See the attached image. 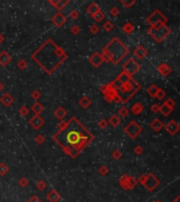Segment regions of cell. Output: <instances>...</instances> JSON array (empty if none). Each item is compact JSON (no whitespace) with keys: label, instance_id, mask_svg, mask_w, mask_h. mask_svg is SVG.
<instances>
[{"label":"cell","instance_id":"1","mask_svg":"<svg viewBox=\"0 0 180 202\" xmlns=\"http://www.w3.org/2000/svg\"><path fill=\"white\" fill-rule=\"evenodd\" d=\"M53 139L65 154L75 158L93 141L94 135L78 119L72 117L58 125Z\"/></svg>","mask_w":180,"mask_h":202},{"label":"cell","instance_id":"2","mask_svg":"<svg viewBox=\"0 0 180 202\" xmlns=\"http://www.w3.org/2000/svg\"><path fill=\"white\" fill-rule=\"evenodd\" d=\"M32 58L48 74H53L68 58V55L52 39H48L33 53Z\"/></svg>","mask_w":180,"mask_h":202},{"label":"cell","instance_id":"3","mask_svg":"<svg viewBox=\"0 0 180 202\" xmlns=\"http://www.w3.org/2000/svg\"><path fill=\"white\" fill-rule=\"evenodd\" d=\"M114 84L116 86L118 96L123 103H126L140 90V84L137 83L132 76L126 74L125 72H122L116 80H114Z\"/></svg>","mask_w":180,"mask_h":202},{"label":"cell","instance_id":"4","mask_svg":"<svg viewBox=\"0 0 180 202\" xmlns=\"http://www.w3.org/2000/svg\"><path fill=\"white\" fill-rule=\"evenodd\" d=\"M128 48L118 38H113L102 50V57L106 62H113L114 64H118L128 55Z\"/></svg>","mask_w":180,"mask_h":202},{"label":"cell","instance_id":"5","mask_svg":"<svg viewBox=\"0 0 180 202\" xmlns=\"http://www.w3.org/2000/svg\"><path fill=\"white\" fill-rule=\"evenodd\" d=\"M100 91L101 93L104 95V98L108 102L111 101H115L116 103H120L121 102V99L118 96V93H117L116 86L114 84V81H112L109 84H104L100 88Z\"/></svg>","mask_w":180,"mask_h":202},{"label":"cell","instance_id":"6","mask_svg":"<svg viewBox=\"0 0 180 202\" xmlns=\"http://www.w3.org/2000/svg\"><path fill=\"white\" fill-rule=\"evenodd\" d=\"M147 33L154 38L157 42H161L164 38H166L169 36V34L171 33L170 27L166 24H163L159 27H150L147 30Z\"/></svg>","mask_w":180,"mask_h":202},{"label":"cell","instance_id":"7","mask_svg":"<svg viewBox=\"0 0 180 202\" xmlns=\"http://www.w3.org/2000/svg\"><path fill=\"white\" fill-rule=\"evenodd\" d=\"M147 23H149L152 27H159L161 25L166 24L168 19L166 17L160 12L159 10H156L147 18Z\"/></svg>","mask_w":180,"mask_h":202},{"label":"cell","instance_id":"8","mask_svg":"<svg viewBox=\"0 0 180 202\" xmlns=\"http://www.w3.org/2000/svg\"><path fill=\"white\" fill-rule=\"evenodd\" d=\"M138 181L140 182L142 185H144V188H147V191L152 192L154 191L158 185H159L160 181L158 180L157 177L153 175V174H147V175H142L139 177Z\"/></svg>","mask_w":180,"mask_h":202},{"label":"cell","instance_id":"9","mask_svg":"<svg viewBox=\"0 0 180 202\" xmlns=\"http://www.w3.org/2000/svg\"><path fill=\"white\" fill-rule=\"evenodd\" d=\"M124 132L126 133V135L132 139L137 138L141 133H142V127L136 122V121H131L125 127H124Z\"/></svg>","mask_w":180,"mask_h":202},{"label":"cell","instance_id":"10","mask_svg":"<svg viewBox=\"0 0 180 202\" xmlns=\"http://www.w3.org/2000/svg\"><path fill=\"white\" fill-rule=\"evenodd\" d=\"M119 184L122 188L124 190H132L136 186L137 184V180L135 179L132 176H128V175H123L120 177L119 179Z\"/></svg>","mask_w":180,"mask_h":202},{"label":"cell","instance_id":"11","mask_svg":"<svg viewBox=\"0 0 180 202\" xmlns=\"http://www.w3.org/2000/svg\"><path fill=\"white\" fill-rule=\"evenodd\" d=\"M139 70H140V65H139V63L133 58H131L130 60L126 61L123 65V72H125V73L128 74L130 76L136 74Z\"/></svg>","mask_w":180,"mask_h":202},{"label":"cell","instance_id":"12","mask_svg":"<svg viewBox=\"0 0 180 202\" xmlns=\"http://www.w3.org/2000/svg\"><path fill=\"white\" fill-rule=\"evenodd\" d=\"M30 124L34 129H39L42 125L44 124V120L42 119V117L40 115H34L31 119H30Z\"/></svg>","mask_w":180,"mask_h":202},{"label":"cell","instance_id":"13","mask_svg":"<svg viewBox=\"0 0 180 202\" xmlns=\"http://www.w3.org/2000/svg\"><path fill=\"white\" fill-rule=\"evenodd\" d=\"M89 60H90V62H91V64L93 65V67H98L103 63L104 59H103V57H102L101 54H99V53H95V54H93L91 57H90Z\"/></svg>","mask_w":180,"mask_h":202},{"label":"cell","instance_id":"14","mask_svg":"<svg viewBox=\"0 0 180 202\" xmlns=\"http://www.w3.org/2000/svg\"><path fill=\"white\" fill-rule=\"evenodd\" d=\"M52 21L56 26H62V25L65 23L66 21V17L62 14L61 12H58L56 15H54V17L52 18Z\"/></svg>","mask_w":180,"mask_h":202},{"label":"cell","instance_id":"15","mask_svg":"<svg viewBox=\"0 0 180 202\" xmlns=\"http://www.w3.org/2000/svg\"><path fill=\"white\" fill-rule=\"evenodd\" d=\"M166 132H168L169 134H171V135H175V134H176L177 132H178L180 129V126H179V124L176 122V121L171 120L170 122H169L168 124L166 125Z\"/></svg>","mask_w":180,"mask_h":202},{"label":"cell","instance_id":"16","mask_svg":"<svg viewBox=\"0 0 180 202\" xmlns=\"http://www.w3.org/2000/svg\"><path fill=\"white\" fill-rule=\"evenodd\" d=\"M157 71L159 72L160 75L166 77V76H168L169 74L172 72V69H171L170 65L166 64V63H160V64L157 67Z\"/></svg>","mask_w":180,"mask_h":202},{"label":"cell","instance_id":"17","mask_svg":"<svg viewBox=\"0 0 180 202\" xmlns=\"http://www.w3.org/2000/svg\"><path fill=\"white\" fill-rule=\"evenodd\" d=\"M134 55L136 58L138 59H143L145 58V56L147 55V51L145 50L144 46L142 45H138L136 48L134 50Z\"/></svg>","mask_w":180,"mask_h":202},{"label":"cell","instance_id":"18","mask_svg":"<svg viewBox=\"0 0 180 202\" xmlns=\"http://www.w3.org/2000/svg\"><path fill=\"white\" fill-rule=\"evenodd\" d=\"M11 60H12V56L8 53L6 52L0 53V64L1 65L5 67V65H8L11 62Z\"/></svg>","mask_w":180,"mask_h":202},{"label":"cell","instance_id":"19","mask_svg":"<svg viewBox=\"0 0 180 202\" xmlns=\"http://www.w3.org/2000/svg\"><path fill=\"white\" fill-rule=\"evenodd\" d=\"M46 199L50 202H58L60 200V195L56 190H52L48 193Z\"/></svg>","mask_w":180,"mask_h":202},{"label":"cell","instance_id":"20","mask_svg":"<svg viewBox=\"0 0 180 202\" xmlns=\"http://www.w3.org/2000/svg\"><path fill=\"white\" fill-rule=\"evenodd\" d=\"M0 101H1L5 106H10L11 104H13V102H14V98H13V96L11 94L6 93V94H4L3 96L0 98Z\"/></svg>","mask_w":180,"mask_h":202},{"label":"cell","instance_id":"21","mask_svg":"<svg viewBox=\"0 0 180 202\" xmlns=\"http://www.w3.org/2000/svg\"><path fill=\"white\" fill-rule=\"evenodd\" d=\"M87 13L91 15V16H94V15L97 14V13L99 12L100 8H99V5H98L97 3H95V2H92V3L90 4L89 6H87Z\"/></svg>","mask_w":180,"mask_h":202},{"label":"cell","instance_id":"22","mask_svg":"<svg viewBox=\"0 0 180 202\" xmlns=\"http://www.w3.org/2000/svg\"><path fill=\"white\" fill-rule=\"evenodd\" d=\"M150 126L152 127V129L155 132H159L160 129L163 127V123L161 122V121L159 120V119H154L153 121L151 122V124H150Z\"/></svg>","mask_w":180,"mask_h":202},{"label":"cell","instance_id":"23","mask_svg":"<svg viewBox=\"0 0 180 202\" xmlns=\"http://www.w3.org/2000/svg\"><path fill=\"white\" fill-rule=\"evenodd\" d=\"M54 115H55V117H56L57 119H60V120H62V119H63L64 117L66 116V110H64V108L62 107V106H59V107H57L56 110H55Z\"/></svg>","mask_w":180,"mask_h":202},{"label":"cell","instance_id":"24","mask_svg":"<svg viewBox=\"0 0 180 202\" xmlns=\"http://www.w3.org/2000/svg\"><path fill=\"white\" fill-rule=\"evenodd\" d=\"M131 112L134 115H136V116H138L139 114H141V113L143 112V105L141 103H139V102H137V103H135L134 105L132 106Z\"/></svg>","mask_w":180,"mask_h":202},{"label":"cell","instance_id":"25","mask_svg":"<svg viewBox=\"0 0 180 202\" xmlns=\"http://www.w3.org/2000/svg\"><path fill=\"white\" fill-rule=\"evenodd\" d=\"M31 110H33V113H34V114H35V115H40V113L43 112L44 106L42 105L41 103H39V102H36L35 104H33V106H32Z\"/></svg>","mask_w":180,"mask_h":202},{"label":"cell","instance_id":"26","mask_svg":"<svg viewBox=\"0 0 180 202\" xmlns=\"http://www.w3.org/2000/svg\"><path fill=\"white\" fill-rule=\"evenodd\" d=\"M158 90H159V88H158L156 84H152L151 86H149L147 90V93L150 95L151 97H154V98H156V95H157L158 93Z\"/></svg>","mask_w":180,"mask_h":202},{"label":"cell","instance_id":"27","mask_svg":"<svg viewBox=\"0 0 180 202\" xmlns=\"http://www.w3.org/2000/svg\"><path fill=\"white\" fill-rule=\"evenodd\" d=\"M109 122H110V124L112 125V126L117 127L120 124V122H121V119H120L118 115H113L110 118V120H109Z\"/></svg>","mask_w":180,"mask_h":202},{"label":"cell","instance_id":"28","mask_svg":"<svg viewBox=\"0 0 180 202\" xmlns=\"http://www.w3.org/2000/svg\"><path fill=\"white\" fill-rule=\"evenodd\" d=\"M50 2L51 4H52V5H54L55 8H57V10H62V8H64V5H65V4H68V0H65V1H52V0H50Z\"/></svg>","mask_w":180,"mask_h":202},{"label":"cell","instance_id":"29","mask_svg":"<svg viewBox=\"0 0 180 202\" xmlns=\"http://www.w3.org/2000/svg\"><path fill=\"white\" fill-rule=\"evenodd\" d=\"M172 108L170 107V106H168L166 105V103H163L162 105H160V110H159V112L161 113L163 116H168V115H170L171 114V112H172Z\"/></svg>","mask_w":180,"mask_h":202},{"label":"cell","instance_id":"30","mask_svg":"<svg viewBox=\"0 0 180 202\" xmlns=\"http://www.w3.org/2000/svg\"><path fill=\"white\" fill-rule=\"evenodd\" d=\"M122 31L125 34H128V35H130V34H132L133 32H134V25L130 22H126L125 24L123 25V27H122Z\"/></svg>","mask_w":180,"mask_h":202},{"label":"cell","instance_id":"31","mask_svg":"<svg viewBox=\"0 0 180 202\" xmlns=\"http://www.w3.org/2000/svg\"><path fill=\"white\" fill-rule=\"evenodd\" d=\"M79 103H80V105L82 106V107L87 108L90 105H91L92 101H91V99H90L89 97L84 96V97H82V98L80 99V101H79Z\"/></svg>","mask_w":180,"mask_h":202},{"label":"cell","instance_id":"32","mask_svg":"<svg viewBox=\"0 0 180 202\" xmlns=\"http://www.w3.org/2000/svg\"><path fill=\"white\" fill-rule=\"evenodd\" d=\"M102 29H103L106 32H111V31H113V29H114V24H113V22H111L110 20H108L103 23Z\"/></svg>","mask_w":180,"mask_h":202},{"label":"cell","instance_id":"33","mask_svg":"<svg viewBox=\"0 0 180 202\" xmlns=\"http://www.w3.org/2000/svg\"><path fill=\"white\" fill-rule=\"evenodd\" d=\"M128 112H130V110H128V107H125V106H121L118 110V116L122 117V118H123V117H126L128 115Z\"/></svg>","mask_w":180,"mask_h":202},{"label":"cell","instance_id":"34","mask_svg":"<svg viewBox=\"0 0 180 202\" xmlns=\"http://www.w3.org/2000/svg\"><path fill=\"white\" fill-rule=\"evenodd\" d=\"M104 13L103 12H101V11H99V12L97 13V14H95L93 16V18H94V20L95 21H97V22H100L101 20H103V18H104Z\"/></svg>","mask_w":180,"mask_h":202},{"label":"cell","instance_id":"35","mask_svg":"<svg viewBox=\"0 0 180 202\" xmlns=\"http://www.w3.org/2000/svg\"><path fill=\"white\" fill-rule=\"evenodd\" d=\"M29 113H30L29 107H27V106H25V105H22L20 107V110H19V114H20L21 117L27 116V115H29Z\"/></svg>","mask_w":180,"mask_h":202},{"label":"cell","instance_id":"36","mask_svg":"<svg viewBox=\"0 0 180 202\" xmlns=\"http://www.w3.org/2000/svg\"><path fill=\"white\" fill-rule=\"evenodd\" d=\"M8 172V166L4 163H0V176H4Z\"/></svg>","mask_w":180,"mask_h":202},{"label":"cell","instance_id":"37","mask_svg":"<svg viewBox=\"0 0 180 202\" xmlns=\"http://www.w3.org/2000/svg\"><path fill=\"white\" fill-rule=\"evenodd\" d=\"M17 65H18V67L20 70H24V69H27V62L25 61V59H21V60L18 61Z\"/></svg>","mask_w":180,"mask_h":202},{"label":"cell","instance_id":"38","mask_svg":"<svg viewBox=\"0 0 180 202\" xmlns=\"http://www.w3.org/2000/svg\"><path fill=\"white\" fill-rule=\"evenodd\" d=\"M112 156H113V158H114L115 160H119V159L122 157V152H121V151H119V150H116V151H114V152H113Z\"/></svg>","mask_w":180,"mask_h":202},{"label":"cell","instance_id":"39","mask_svg":"<svg viewBox=\"0 0 180 202\" xmlns=\"http://www.w3.org/2000/svg\"><path fill=\"white\" fill-rule=\"evenodd\" d=\"M35 141H36V143L37 144H42L44 141H46V138H44V136H42L41 134H39V135L36 136Z\"/></svg>","mask_w":180,"mask_h":202},{"label":"cell","instance_id":"40","mask_svg":"<svg viewBox=\"0 0 180 202\" xmlns=\"http://www.w3.org/2000/svg\"><path fill=\"white\" fill-rule=\"evenodd\" d=\"M31 96H32V98H33L34 100H38V99L40 98V96H41V93H40L38 90H35V91H33V92H32Z\"/></svg>","mask_w":180,"mask_h":202},{"label":"cell","instance_id":"41","mask_svg":"<svg viewBox=\"0 0 180 202\" xmlns=\"http://www.w3.org/2000/svg\"><path fill=\"white\" fill-rule=\"evenodd\" d=\"M36 185H37V188H39L40 191L46 190V183L44 181H42V180H39V181L36 183Z\"/></svg>","mask_w":180,"mask_h":202},{"label":"cell","instance_id":"42","mask_svg":"<svg viewBox=\"0 0 180 202\" xmlns=\"http://www.w3.org/2000/svg\"><path fill=\"white\" fill-rule=\"evenodd\" d=\"M98 125H99L100 129H106V126H108V121L106 120V119H101V120L98 121Z\"/></svg>","mask_w":180,"mask_h":202},{"label":"cell","instance_id":"43","mask_svg":"<svg viewBox=\"0 0 180 202\" xmlns=\"http://www.w3.org/2000/svg\"><path fill=\"white\" fill-rule=\"evenodd\" d=\"M110 14L112 15L113 17H117L119 15V8H116V6L112 8H111V11H110Z\"/></svg>","mask_w":180,"mask_h":202},{"label":"cell","instance_id":"44","mask_svg":"<svg viewBox=\"0 0 180 202\" xmlns=\"http://www.w3.org/2000/svg\"><path fill=\"white\" fill-rule=\"evenodd\" d=\"M99 173L101 174L102 176L108 175V173H109V169H108V166H106V165H102V166L99 169Z\"/></svg>","mask_w":180,"mask_h":202},{"label":"cell","instance_id":"45","mask_svg":"<svg viewBox=\"0 0 180 202\" xmlns=\"http://www.w3.org/2000/svg\"><path fill=\"white\" fill-rule=\"evenodd\" d=\"M80 27L78 26V25H73L72 29H71V32H72V34H74V35H78L79 33H80Z\"/></svg>","mask_w":180,"mask_h":202},{"label":"cell","instance_id":"46","mask_svg":"<svg viewBox=\"0 0 180 202\" xmlns=\"http://www.w3.org/2000/svg\"><path fill=\"white\" fill-rule=\"evenodd\" d=\"M164 96H166V92H164L163 90H161V89H159V90H158L157 95H156V98L159 99V100H161Z\"/></svg>","mask_w":180,"mask_h":202},{"label":"cell","instance_id":"47","mask_svg":"<svg viewBox=\"0 0 180 202\" xmlns=\"http://www.w3.org/2000/svg\"><path fill=\"white\" fill-rule=\"evenodd\" d=\"M90 32H91L92 34H97L98 32H99V27H98V25H96V24H93V25H91V27H90Z\"/></svg>","mask_w":180,"mask_h":202},{"label":"cell","instance_id":"48","mask_svg":"<svg viewBox=\"0 0 180 202\" xmlns=\"http://www.w3.org/2000/svg\"><path fill=\"white\" fill-rule=\"evenodd\" d=\"M164 103H166L168 106H170V107L172 108V110H174V107H175V101L173 100V99L169 98L168 100H166V102H164Z\"/></svg>","mask_w":180,"mask_h":202},{"label":"cell","instance_id":"49","mask_svg":"<svg viewBox=\"0 0 180 202\" xmlns=\"http://www.w3.org/2000/svg\"><path fill=\"white\" fill-rule=\"evenodd\" d=\"M68 16H70L72 19H77L79 17V12H78V11H76V10H73L72 12L70 13V15H68Z\"/></svg>","mask_w":180,"mask_h":202},{"label":"cell","instance_id":"50","mask_svg":"<svg viewBox=\"0 0 180 202\" xmlns=\"http://www.w3.org/2000/svg\"><path fill=\"white\" fill-rule=\"evenodd\" d=\"M27 184H29V181H27V179H25V178H21V179L19 180V185H20L21 188H25Z\"/></svg>","mask_w":180,"mask_h":202},{"label":"cell","instance_id":"51","mask_svg":"<svg viewBox=\"0 0 180 202\" xmlns=\"http://www.w3.org/2000/svg\"><path fill=\"white\" fill-rule=\"evenodd\" d=\"M135 0H133V1H130V2H128V1H124V0H121V4L122 5H124L125 8H131V6L133 5V4L135 3Z\"/></svg>","mask_w":180,"mask_h":202},{"label":"cell","instance_id":"52","mask_svg":"<svg viewBox=\"0 0 180 202\" xmlns=\"http://www.w3.org/2000/svg\"><path fill=\"white\" fill-rule=\"evenodd\" d=\"M151 110H152V112L154 113V114H156V113H158L159 112V110H160V106L158 105V104H153V105L151 106Z\"/></svg>","mask_w":180,"mask_h":202},{"label":"cell","instance_id":"53","mask_svg":"<svg viewBox=\"0 0 180 202\" xmlns=\"http://www.w3.org/2000/svg\"><path fill=\"white\" fill-rule=\"evenodd\" d=\"M134 152H135V154L136 155H141L143 153V148H141V146H136V148H134Z\"/></svg>","mask_w":180,"mask_h":202},{"label":"cell","instance_id":"54","mask_svg":"<svg viewBox=\"0 0 180 202\" xmlns=\"http://www.w3.org/2000/svg\"><path fill=\"white\" fill-rule=\"evenodd\" d=\"M27 202H42V201L40 200L37 196H33V197H31V199H29Z\"/></svg>","mask_w":180,"mask_h":202},{"label":"cell","instance_id":"55","mask_svg":"<svg viewBox=\"0 0 180 202\" xmlns=\"http://www.w3.org/2000/svg\"><path fill=\"white\" fill-rule=\"evenodd\" d=\"M3 41H4V36L2 35V34H0V44H1Z\"/></svg>","mask_w":180,"mask_h":202},{"label":"cell","instance_id":"56","mask_svg":"<svg viewBox=\"0 0 180 202\" xmlns=\"http://www.w3.org/2000/svg\"><path fill=\"white\" fill-rule=\"evenodd\" d=\"M3 88H4L3 83H2V82L0 81V92H2V90H3Z\"/></svg>","mask_w":180,"mask_h":202},{"label":"cell","instance_id":"57","mask_svg":"<svg viewBox=\"0 0 180 202\" xmlns=\"http://www.w3.org/2000/svg\"><path fill=\"white\" fill-rule=\"evenodd\" d=\"M173 202H180V195H179V196H178V197H177V198H176V199H175V200H174V201H173Z\"/></svg>","mask_w":180,"mask_h":202},{"label":"cell","instance_id":"58","mask_svg":"<svg viewBox=\"0 0 180 202\" xmlns=\"http://www.w3.org/2000/svg\"><path fill=\"white\" fill-rule=\"evenodd\" d=\"M155 202H161V201H160V200H156Z\"/></svg>","mask_w":180,"mask_h":202}]
</instances>
